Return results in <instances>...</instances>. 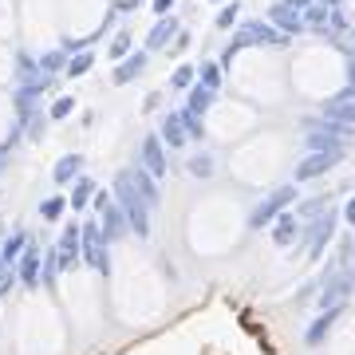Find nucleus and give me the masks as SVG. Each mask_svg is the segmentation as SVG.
Instances as JSON below:
<instances>
[{
  "instance_id": "obj_10",
  "label": "nucleus",
  "mask_w": 355,
  "mask_h": 355,
  "mask_svg": "<svg viewBox=\"0 0 355 355\" xmlns=\"http://www.w3.org/2000/svg\"><path fill=\"white\" fill-rule=\"evenodd\" d=\"M324 8H340V0H324Z\"/></svg>"
},
{
  "instance_id": "obj_9",
  "label": "nucleus",
  "mask_w": 355,
  "mask_h": 355,
  "mask_svg": "<svg viewBox=\"0 0 355 355\" xmlns=\"http://www.w3.org/2000/svg\"><path fill=\"white\" fill-rule=\"evenodd\" d=\"M170 4H174V0H158V12H166V8H170Z\"/></svg>"
},
{
  "instance_id": "obj_11",
  "label": "nucleus",
  "mask_w": 355,
  "mask_h": 355,
  "mask_svg": "<svg viewBox=\"0 0 355 355\" xmlns=\"http://www.w3.org/2000/svg\"><path fill=\"white\" fill-rule=\"evenodd\" d=\"M352 40H355V32H352Z\"/></svg>"
},
{
  "instance_id": "obj_4",
  "label": "nucleus",
  "mask_w": 355,
  "mask_h": 355,
  "mask_svg": "<svg viewBox=\"0 0 355 355\" xmlns=\"http://www.w3.org/2000/svg\"><path fill=\"white\" fill-rule=\"evenodd\" d=\"M328 20H331V8H324V4L308 12V24H312V28H328Z\"/></svg>"
},
{
  "instance_id": "obj_5",
  "label": "nucleus",
  "mask_w": 355,
  "mask_h": 355,
  "mask_svg": "<svg viewBox=\"0 0 355 355\" xmlns=\"http://www.w3.org/2000/svg\"><path fill=\"white\" fill-rule=\"evenodd\" d=\"M233 20H237V4H229L225 12H221V24H233Z\"/></svg>"
},
{
  "instance_id": "obj_1",
  "label": "nucleus",
  "mask_w": 355,
  "mask_h": 355,
  "mask_svg": "<svg viewBox=\"0 0 355 355\" xmlns=\"http://www.w3.org/2000/svg\"><path fill=\"white\" fill-rule=\"evenodd\" d=\"M324 114H328V123L355 127V91H343V95L328 99V103H324Z\"/></svg>"
},
{
  "instance_id": "obj_6",
  "label": "nucleus",
  "mask_w": 355,
  "mask_h": 355,
  "mask_svg": "<svg viewBox=\"0 0 355 355\" xmlns=\"http://www.w3.org/2000/svg\"><path fill=\"white\" fill-rule=\"evenodd\" d=\"M284 8H312V0H284Z\"/></svg>"
},
{
  "instance_id": "obj_8",
  "label": "nucleus",
  "mask_w": 355,
  "mask_h": 355,
  "mask_svg": "<svg viewBox=\"0 0 355 355\" xmlns=\"http://www.w3.org/2000/svg\"><path fill=\"white\" fill-rule=\"evenodd\" d=\"M347 221H352V225H355V202L347 205Z\"/></svg>"
},
{
  "instance_id": "obj_3",
  "label": "nucleus",
  "mask_w": 355,
  "mask_h": 355,
  "mask_svg": "<svg viewBox=\"0 0 355 355\" xmlns=\"http://www.w3.org/2000/svg\"><path fill=\"white\" fill-rule=\"evenodd\" d=\"M272 20H277L284 32H300V28H304V20L292 12V8H284V4H277V8H272Z\"/></svg>"
},
{
  "instance_id": "obj_2",
  "label": "nucleus",
  "mask_w": 355,
  "mask_h": 355,
  "mask_svg": "<svg viewBox=\"0 0 355 355\" xmlns=\"http://www.w3.org/2000/svg\"><path fill=\"white\" fill-rule=\"evenodd\" d=\"M336 154H340V150H316L312 158H304V162L296 166V178H316V174H324V170L336 162Z\"/></svg>"
},
{
  "instance_id": "obj_7",
  "label": "nucleus",
  "mask_w": 355,
  "mask_h": 355,
  "mask_svg": "<svg viewBox=\"0 0 355 355\" xmlns=\"http://www.w3.org/2000/svg\"><path fill=\"white\" fill-rule=\"evenodd\" d=\"M347 83H352V91H355V55H352V64H347Z\"/></svg>"
}]
</instances>
